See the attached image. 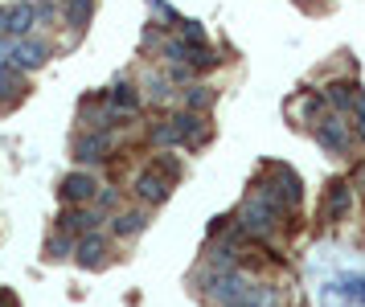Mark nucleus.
I'll return each instance as SVG.
<instances>
[{
	"label": "nucleus",
	"instance_id": "nucleus-1",
	"mask_svg": "<svg viewBox=\"0 0 365 307\" xmlns=\"http://www.w3.org/2000/svg\"><path fill=\"white\" fill-rule=\"evenodd\" d=\"M62 193L70 197V201H83V197L95 193V180L91 177H66V184H62Z\"/></svg>",
	"mask_w": 365,
	"mask_h": 307
},
{
	"label": "nucleus",
	"instance_id": "nucleus-2",
	"mask_svg": "<svg viewBox=\"0 0 365 307\" xmlns=\"http://www.w3.org/2000/svg\"><path fill=\"white\" fill-rule=\"evenodd\" d=\"M41 58H46V46H37V41H34V46H17V49H13V62H17V66H37Z\"/></svg>",
	"mask_w": 365,
	"mask_h": 307
},
{
	"label": "nucleus",
	"instance_id": "nucleus-3",
	"mask_svg": "<svg viewBox=\"0 0 365 307\" xmlns=\"http://www.w3.org/2000/svg\"><path fill=\"white\" fill-rule=\"evenodd\" d=\"M345 205H349V189H345V184H332V193H329V205H324L320 213H324V217H336V213L345 209Z\"/></svg>",
	"mask_w": 365,
	"mask_h": 307
},
{
	"label": "nucleus",
	"instance_id": "nucleus-4",
	"mask_svg": "<svg viewBox=\"0 0 365 307\" xmlns=\"http://www.w3.org/2000/svg\"><path fill=\"white\" fill-rule=\"evenodd\" d=\"M140 193L148 197V201H160L168 189H165V180L156 177V172H148V177H140Z\"/></svg>",
	"mask_w": 365,
	"mask_h": 307
},
{
	"label": "nucleus",
	"instance_id": "nucleus-5",
	"mask_svg": "<svg viewBox=\"0 0 365 307\" xmlns=\"http://www.w3.org/2000/svg\"><path fill=\"white\" fill-rule=\"evenodd\" d=\"M320 140H324V144H329L332 152H341V147H345V131L336 128V123H329V128L320 131Z\"/></svg>",
	"mask_w": 365,
	"mask_h": 307
},
{
	"label": "nucleus",
	"instance_id": "nucleus-6",
	"mask_svg": "<svg viewBox=\"0 0 365 307\" xmlns=\"http://www.w3.org/2000/svg\"><path fill=\"white\" fill-rule=\"evenodd\" d=\"M99 254H103V242L99 238H86L83 242V262H99Z\"/></svg>",
	"mask_w": 365,
	"mask_h": 307
},
{
	"label": "nucleus",
	"instance_id": "nucleus-7",
	"mask_svg": "<svg viewBox=\"0 0 365 307\" xmlns=\"http://www.w3.org/2000/svg\"><path fill=\"white\" fill-rule=\"evenodd\" d=\"M111 103H115L119 111H123V107H135V95H132V86H119L115 95H111Z\"/></svg>",
	"mask_w": 365,
	"mask_h": 307
},
{
	"label": "nucleus",
	"instance_id": "nucleus-8",
	"mask_svg": "<svg viewBox=\"0 0 365 307\" xmlns=\"http://www.w3.org/2000/svg\"><path fill=\"white\" fill-rule=\"evenodd\" d=\"M115 229H119V234H128V229H140V217H119Z\"/></svg>",
	"mask_w": 365,
	"mask_h": 307
},
{
	"label": "nucleus",
	"instance_id": "nucleus-9",
	"mask_svg": "<svg viewBox=\"0 0 365 307\" xmlns=\"http://www.w3.org/2000/svg\"><path fill=\"white\" fill-rule=\"evenodd\" d=\"M357 111H361V140H365V95L357 98Z\"/></svg>",
	"mask_w": 365,
	"mask_h": 307
}]
</instances>
